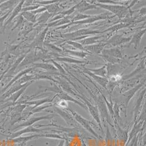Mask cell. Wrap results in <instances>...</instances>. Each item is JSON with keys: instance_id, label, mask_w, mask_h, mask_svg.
I'll use <instances>...</instances> for the list:
<instances>
[{"instance_id": "cell-1", "label": "cell", "mask_w": 146, "mask_h": 146, "mask_svg": "<svg viewBox=\"0 0 146 146\" xmlns=\"http://www.w3.org/2000/svg\"><path fill=\"white\" fill-rule=\"evenodd\" d=\"M98 7H100L104 9L107 10L108 12L112 13L115 15L117 16L119 18H122L124 17L129 12V8L127 6L123 5H107L102 3H95Z\"/></svg>"}, {"instance_id": "cell-2", "label": "cell", "mask_w": 146, "mask_h": 146, "mask_svg": "<svg viewBox=\"0 0 146 146\" xmlns=\"http://www.w3.org/2000/svg\"><path fill=\"white\" fill-rule=\"evenodd\" d=\"M111 15L112 16L111 14L108 12H107L103 13L98 15H92L91 17L89 18L85 19L84 20H80V21H73L71 22L68 24L63 25L62 26L58 27L56 28V30L59 29H66L68 26L73 25H84V24H92L93 23H95L98 20H104L106 19L109 18L111 17Z\"/></svg>"}, {"instance_id": "cell-3", "label": "cell", "mask_w": 146, "mask_h": 146, "mask_svg": "<svg viewBox=\"0 0 146 146\" xmlns=\"http://www.w3.org/2000/svg\"><path fill=\"white\" fill-rule=\"evenodd\" d=\"M68 111L70 112L72 116H73L74 120L79 123L80 125H81L83 128L85 129L87 131H88L90 134H92L95 137L100 139V136L98 135H97L95 131L94 130V129L91 127V124H93L90 121H88V119H86L84 118H83L82 116H80L78 113H77L74 110L68 109Z\"/></svg>"}, {"instance_id": "cell-4", "label": "cell", "mask_w": 146, "mask_h": 146, "mask_svg": "<svg viewBox=\"0 0 146 146\" xmlns=\"http://www.w3.org/2000/svg\"><path fill=\"white\" fill-rule=\"evenodd\" d=\"M103 33L102 31L98 30H92L89 29H82L80 30L74 31L73 32L64 34L62 36L64 38L67 39L68 40H71L74 38L78 37L88 36L91 35H97Z\"/></svg>"}, {"instance_id": "cell-5", "label": "cell", "mask_w": 146, "mask_h": 146, "mask_svg": "<svg viewBox=\"0 0 146 146\" xmlns=\"http://www.w3.org/2000/svg\"><path fill=\"white\" fill-rule=\"evenodd\" d=\"M76 96L79 97L80 99H82L85 103V105L87 108V109L89 110V112L90 113L91 116L93 117V118L95 120V121L97 122V124H98L99 127L100 129L102 130V127H101V121H100V116H99V113H98V110L96 106H94V105H92L91 104V102L90 101H89L88 100V99L84 97V96H80L77 94V93L75 94Z\"/></svg>"}, {"instance_id": "cell-6", "label": "cell", "mask_w": 146, "mask_h": 146, "mask_svg": "<svg viewBox=\"0 0 146 146\" xmlns=\"http://www.w3.org/2000/svg\"><path fill=\"white\" fill-rule=\"evenodd\" d=\"M54 110L61 116V117L65 120V121L67 123V124H68L69 125L75 126L76 124H77V123H76L73 116H72V115L67 113L66 111L56 106L54 108Z\"/></svg>"}, {"instance_id": "cell-7", "label": "cell", "mask_w": 146, "mask_h": 146, "mask_svg": "<svg viewBox=\"0 0 146 146\" xmlns=\"http://www.w3.org/2000/svg\"><path fill=\"white\" fill-rule=\"evenodd\" d=\"M131 37H125L122 35H116L115 36H112L107 42V44H110L111 45L116 46L130 42Z\"/></svg>"}, {"instance_id": "cell-8", "label": "cell", "mask_w": 146, "mask_h": 146, "mask_svg": "<svg viewBox=\"0 0 146 146\" xmlns=\"http://www.w3.org/2000/svg\"><path fill=\"white\" fill-rule=\"evenodd\" d=\"M107 45L106 43H99L91 45L85 46L84 49L86 51H88L89 54H94L96 55H100L102 53L104 47Z\"/></svg>"}, {"instance_id": "cell-9", "label": "cell", "mask_w": 146, "mask_h": 146, "mask_svg": "<svg viewBox=\"0 0 146 146\" xmlns=\"http://www.w3.org/2000/svg\"><path fill=\"white\" fill-rule=\"evenodd\" d=\"M55 115L54 114H50L47 116H41V117H32L28 119L26 122H25L21 125L18 126V127H29L31 126V125L37 122H38L40 121H42V120H50L54 117H55Z\"/></svg>"}, {"instance_id": "cell-10", "label": "cell", "mask_w": 146, "mask_h": 146, "mask_svg": "<svg viewBox=\"0 0 146 146\" xmlns=\"http://www.w3.org/2000/svg\"><path fill=\"white\" fill-rule=\"evenodd\" d=\"M145 32H146V28H144L143 30L137 31L134 34L133 38H131L130 43L128 44V46L129 47L130 45H131V44H134L135 48L136 49L141 43V39H142L143 36L145 35Z\"/></svg>"}, {"instance_id": "cell-11", "label": "cell", "mask_w": 146, "mask_h": 146, "mask_svg": "<svg viewBox=\"0 0 146 146\" xmlns=\"http://www.w3.org/2000/svg\"><path fill=\"white\" fill-rule=\"evenodd\" d=\"M55 96H56V98H58L59 100H64L66 102H71L74 104H77L78 105H79V106L82 107V108H83L84 109L86 110H88L85 105H84V104L80 103L76 99H75L74 98L69 96L67 93H65V92L62 91L60 93H58Z\"/></svg>"}, {"instance_id": "cell-12", "label": "cell", "mask_w": 146, "mask_h": 146, "mask_svg": "<svg viewBox=\"0 0 146 146\" xmlns=\"http://www.w3.org/2000/svg\"><path fill=\"white\" fill-rule=\"evenodd\" d=\"M145 84V80L141 82L139 85L136 86L135 87H134L133 88H132L131 90L128 91V92H125V93H124L123 96L125 97V99L124 100L125 101V103L126 105V106L127 107L128 105V104L129 103V102L130 101V100L132 99V98L133 97L135 94L137 92V91H139L140 88L143 86V85Z\"/></svg>"}, {"instance_id": "cell-13", "label": "cell", "mask_w": 146, "mask_h": 146, "mask_svg": "<svg viewBox=\"0 0 146 146\" xmlns=\"http://www.w3.org/2000/svg\"><path fill=\"white\" fill-rule=\"evenodd\" d=\"M97 8V7L96 5L88 3L86 1H82L76 5V10L79 13H83L86 11Z\"/></svg>"}, {"instance_id": "cell-14", "label": "cell", "mask_w": 146, "mask_h": 146, "mask_svg": "<svg viewBox=\"0 0 146 146\" xmlns=\"http://www.w3.org/2000/svg\"><path fill=\"white\" fill-rule=\"evenodd\" d=\"M83 72L89 75V76H90L92 79H93L96 82H97L100 85L102 86L104 88L106 89V86L108 82V80L107 79V78H102V77L96 75L93 73L89 72L86 68H85L84 69Z\"/></svg>"}, {"instance_id": "cell-15", "label": "cell", "mask_w": 146, "mask_h": 146, "mask_svg": "<svg viewBox=\"0 0 146 146\" xmlns=\"http://www.w3.org/2000/svg\"><path fill=\"white\" fill-rule=\"evenodd\" d=\"M103 37L102 36H86L85 38L79 40V43H80L83 46H88V45H91L95 44L101 43V41L99 40V39Z\"/></svg>"}, {"instance_id": "cell-16", "label": "cell", "mask_w": 146, "mask_h": 146, "mask_svg": "<svg viewBox=\"0 0 146 146\" xmlns=\"http://www.w3.org/2000/svg\"><path fill=\"white\" fill-rule=\"evenodd\" d=\"M73 16L71 17V15L65 17L61 19L55 21L54 22H52V23H49L47 25V27H56V26L60 27V26H62L68 24L72 22V19L73 18Z\"/></svg>"}, {"instance_id": "cell-17", "label": "cell", "mask_w": 146, "mask_h": 146, "mask_svg": "<svg viewBox=\"0 0 146 146\" xmlns=\"http://www.w3.org/2000/svg\"><path fill=\"white\" fill-rule=\"evenodd\" d=\"M48 30V27H47L42 32H41L36 36V38L35 39L33 42L30 45L31 47H41L42 46Z\"/></svg>"}, {"instance_id": "cell-18", "label": "cell", "mask_w": 146, "mask_h": 146, "mask_svg": "<svg viewBox=\"0 0 146 146\" xmlns=\"http://www.w3.org/2000/svg\"><path fill=\"white\" fill-rule=\"evenodd\" d=\"M101 54L102 55H107L118 59H120L122 58V52L118 48L103 50Z\"/></svg>"}, {"instance_id": "cell-19", "label": "cell", "mask_w": 146, "mask_h": 146, "mask_svg": "<svg viewBox=\"0 0 146 146\" xmlns=\"http://www.w3.org/2000/svg\"><path fill=\"white\" fill-rule=\"evenodd\" d=\"M145 93H146V90L145 89L142 92L141 94H140L139 99L137 100V103L136 104L135 109H134V121H136V118L137 117V115L139 113V111L140 110V108L142 105V103L143 100H144L145 98Z\"/></svg>"}, {"instance_id": "cell-20", "label": "cell", "mask_w": 146, "mask_h": 146, "mask_svg": "<svg viewBox=\"0 0 146 146\" xmlns=\"http://www.w3.org/2000/svg\"><path fill=\"white\" fill-rule=\"evenodd\" d=\"M44 130H46V129H40L38 128H35L31 126H29L28 127L25 128L24 129L19 131L18 132L16 133L15 134L13 135L12 136H11L12 138L14 137H16L18 136L21 135V134H24V133H40V132H42Z\"/></svg>"}, {"instance_id": "cell-21", "label": "cell", "mask_w": 146, "mask_h": 146, "mask_svg": "<svg viewBox=\"0 0 146 146\" xmlns=\"http://www.w3.org/2000/svg\"><path fill=\"white\" fill-rule=\"evenodd\" d=\"M55 97L54 96L53 97H48L42 99H40V100H35V101H33V102H27V104H29V105H33L34 107L32 108V109H34L35 108H36L37 107L42 105L43 104L47 103H52L53 102V100L55 99Z\"/></svg>"}, {"instance_id": "cell-22", "label": "cell", "mask_w": 146, "mask_h": 146, "mask_svg": "<svg viewBox=\"0 0 146 146\" xmlns=\"http://www.w3.org/2000/svg\"><path fill=\"white\" fill-rule=\"evenodd\" d=\"M87 69V68H86ZM89 72H90L94 74L102 77V78H106L107 75V69L106 66H104L100 68L96 69H87Z\"/></svg>"}, {"instance_id": "cell-23", "label": "cell", "mask_w": 146, "mask_h": 146, "mask_svg": "<svg viewBox=\"0 0 146 146\" xmlns=\"http://www.w3.org/2000/svg\"><path fill=\"white\" fill-rule=\"evenodd\" d=\"M145 67H146V66H145V58H144V59L143 60H142L140 62L138 66L134 70V71L132 72L130 74H128V75L124 76L123 79H124V80L128 79L129 78H130L131 76H133L134 75L136 74L137 73H139L142 70L145 69Z\"/></svg>"}, {"instance_id": "cell-24", "label": "cell", "mask_w": 146, "mask_h": 146, "mask_svg": "<svg viewBox=\"0 0 146 146\" xmlns=\"http://www.w3.org/2000/svg\"><path fill=\"white\" fill-rule=\"evenodd\" d=\"M24 1H21L19 3L18 5L15 7V8L14 9L13 12L12 14L11 15V17H10V18L9 19L6 23L5 25H7L8 23H9L10 22H11V21L17 15H18L19 13L21 12L22 8H23V6L24 4Z\"/></svg>"}, {"instance_id": "cell-25", "label": "cell", "mask_w": 146, "mask_h": 146, "mask_svg": "<svg viewBox=\"0 0 146 146\" xmlns=\"http://www.w3.org/2000/svg\"><path fill=\"white\" fill-rule=\"evenodd\" d=\"M142 127V122H139L137 121L136 122L133 129L132 130V131H131L130 134L129 135V138L127 144L129 142H130V141H131L133 138H134V137L136 135V134L140 131Z\"/></svg>"}, {"instance_id": "cell-26", "label": "cell", "mask_w": 146, "mask_h": 146, "mask_svg": "<svg viewBox=\"0 0 146 146\" xmlns=\"http://www.w3.org/2000/svg\"><path fill=\"white\" fill-rule=\"evenodd\" d=\"M65 52L67 53L68 54L74 56L76 57H78L79 58H81L82 59H84V58H85V57L88 55H91L89 52H86L83 51H78L70 50H67V49L65 50Z\"/></svg>"}, {"instance_id": "cell-27", "label": "cell", "mask_w": 146, "mask_h": 146, "mask_svg": "<svg viewBox=\"0 0 146 146\" xmlns=\"http://www.w3.org/2000/svg\"><path fill=\"white\" fill-rule=\"evenodd\" d=\"M53 60L56 61H59V62H66L68 63H76V64H79V63H85V61H82V60H76L74 58H72L70 57H56Z\"/></svg>"}, {"instance_id": "cell-28", "label": "cell", "mask_w": 146, "mask_h": 146, "mask_svg": "<svg viewBox=\"0 0 146 146\" xmlns=\"http://www.w3.org/2000/svg\"><path fill=\"white\" fill-rule=\"evenodd\" d=\"M35 68H42L43 69L46 70L47 71L49 72H56L58 70L56 68L54 67V66L48 64V63H36L35 64Z\"/></svg>"}, {"instance_id": "cell-29", "label": "cell", "mask_w": 146, "mask_h": 146, "mask_svg": "<svg viewBox=\"0 0 146 146\" xmlns=\"http://www.w3.org/2000/svg\"><path fill=\"white\" fill-rule=\"evenodd\" d=\"M53 15V14H50L48 12L46 11L42 13V14L40 16V17L37 19L36 21H37L38 24H44Z\"/></svg>"}, {"instance_id": "cell-30", "label": "cell", "mask_w": 146, "mask_h": 146, "mask_svg": "<svg viewBox=\"0 0 146 146\" xmlns=\"http://www.w3.org/2000/svg\"><path fill=\"white\" fill-rule=\"evenodd\" d=\"M44 6L46 8L47 12H48L49 13L52 14L53 15L56 14L57 13H59V11H60V8L56 3L49 5L47 6Z\"/></svg>"}, {"instance_id": "cell-31", "label": "cell", "mask_w": 146, "mask_h": 146, "mask_svg": "<svg viewBox=\"0 0 146 146\" xmlns=\"http://www.w3.org/2000/svg\"><path fill=\"white\" fill-rule=\"evenodd\" d=\"M130 24L129 23H122V24H119L116 25L111 27H110L109 29H108L107 30L103 31L102 32L104 33L106 32H113L117 31L123 28H125V27H127L129 26Z\"/></svg>"}, {"instance_id": "cell-32", "label": "cell", "mask_w": 146, "mask_h": 146, "mask_svg": "<svg viewBox=\"0 0 146 146\" xmlns=\"http://www.w3.org/2000/svg\"><path fill=\"white\" fill-rule=\"evenodd\" d=\"M21 16H23L27 21L32 23H35L36 22V15L32 14L30 12H25L21 13Z\"/></svg>"}, {"instance_id": "cell-33", "label": "cell", "mask_w": 146, "mask_h": 146, "mask_svg": "<svg viewBox=\"0 0 146 146\" xmlns=\"http://www.w3.org/2000/svg\"><path fill=\"white\" fill-rule=\"evenodd\" d=\"M65 43L72 46L73 47H74L76 49H78V50H81V51H86L85 49H84V47L80 43H79V42L72 41V40H67L65 42Z\"/></svg>"}, {"instance_id": "cell-34", "label": "cell", "mask_w": 146, "mask_h": 146, "mask_svg": "<svg viewBox=\"0 0 146 146\" xmlns=\"http://www.w3.org/2000/svg\"><path fill=\"white\" fill-rule=\"evenodd\" d=\"M92 15H88V14H84L83 13H77L76 15L73 16V18L72 19V22L73 21H77L80 20H83L85 19L89 18L91 17Z\"/></svg>"}, {"instance_id": "cell-35", "label": "cell", "mask_w": 146, "mask_h": 146, "mask_svg": "<svg viewBox=\"0 0 146 146\" xmlns=\"http://www.w3.org/2000/svg\"><path fill=\"white\" fill-rule=\"evenodd\" d=\"M106 146H113L112 137L108 126L107 127V131L106 135Z\"/></svg>"}, {"instance_id": "cell-36", "label": "cell", "mask_w": 146, "mask_h": 146, "mask_svg": "<svg viewBox=\"0 0 146 146\" xmlns=\"http://www.w3.org/2000/svg\"><path fill=\"white\" fill-rule=\"evenodd\" d=\"M33 3H36L38 4V5H44V6H47L49 5H51L53 3H57L58 2H59V1H33Z\"/></svg>"}, {"instance_id": "cell-37", "label": "cell", "mask_w": 146, "mask_h": 146, "mask_svg": "<svg viewBox=\"0 0 146 146\" xmlns=\"http://www.w3.org/2000/svg\"><path fill=\"white\" fill-rule=\"evenodd\" d=\"M15 2L16 1H8L7 2L4 3H2L1 5H0V9H1L2 11H3L9 7H11L15 3Z\"/></svg>"}, {"instance_id": "cell-38", "label": "cell", "mask_w": 146, "mask_h": 146, "mask_svg": "<svg viewBox=\"0 0 146 146\" xmlns=\"http://www.w3.org/2000/svg\"><path fill=\"white\" fill-rule=\"evenodd\" d=\"M102 56L104 57V59L106 60V61H108L110 63H112V64H114V63H118L120 62L119 59L118 58H116L112 57H111L107 55H102Z\"/></svg>"}, {"instance_id": "cell-39", "label": "cell", "mask_w": 146, "mask_h": 146, "mask_svg": "<svg viewBox=\"0 0 146 146\" xmlns=\"http://www.w3.org/2000/svg\"><path fill=\"white\" fill-rule=\"evenodd\" d=\"M50 61L52 62V63L54 64V65L55 66L54 67L56 68V69L58 70V71H59L60 73L62 74H66V72L65 71V70L64 69V68L62 67L61 65H60L58 63H57L56 61L52 60Z\"/></svg>"}, {"instance_id": "cell-40", "label": "cell", "mask_w": 146, "mask_h": 146, "mask_svg": "<svg viewBox=\"0 0 146 146\" xmlns=\"http://www.w3.org/2000/svg\"><path fill=\"white\" fill-rule=\"evenodd\" d=\"M40 5H36V6H27L25 7L24 8H22L21 12H29V11H33L37 9V8H40Z\"/></svg>"}, {"instance_id": "cell-41", "label": "cell", "mask_w": 146, "mask_h": 146, "mask_svg": "<svg viewBox=\"0 0 146 146\" xmlns=\"http://www.w3.org/2000/svg\"><path fill=\"white\" fill-rule=\"evenodd\" d=\"M45 45L49 49H50L52 51L58 52H61L62 51V50L58 47H56L55 45L51 44H48V43H45Z\"/></svg>"}, {"instance_id": "cell-42", "label": "cell", "mask_w": 146, "mask_h": 146, "mask_svg": "<svg viewBox=\"0 0 146 146\" xmlns=\"http://www.w3.org/2000/svg\"><path fill=\"white\" fill-rule=\"evenodd\" d=\"M58 103L56 104V107H60L61 108L65 109L67 108L68 107V103L67 102L64 100H60L59 102H57Z\"/></svg>"}, {"instance_id": "cell-43", "label": "cell", "mask_w": 146, "mask_h": 146, "mask_svg": "<svg viewBox=\"0 0 146 146\" xmlns=\"http://www.w3.org/2000/svg\"><path fill=\"white\" fill-rule=\"evenodd\" d=\"M46 11H46V8L44 7V6H43L42 7H41V8H37L36 10L33 11H32V12H31L32 13V14L36 15L37 14L41 13L44 12H46Z\"/></svg>"}, {"instance_id": "cell-44", "label": "cell", "mask_w": 146, "mask_h": 146, "mask_svg": "<svg viewBox=\"0 0 146 146\" xmlns=\"http://www.w3.org/2000/svg\"><path fill=\"white\" fill-rule=\"evenodd\" d=\"M65 146V140H62L60 142V143L57 146Z\"/></svg>"}, {"instance_id": "cell-45", "label": "cell", "mask_w": 146, "mask_h": 146, "mask_svg": "<svg viewBox=\"0 0 146 146\" xmlns=\"http://www.w3.org/2000/svg\"><path fill=\"white\" fill-rule=\"evenodd\" d=\"M0 62H1V60H0Z\"/></svg>"}]
</instances>
